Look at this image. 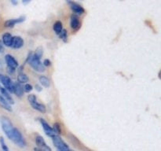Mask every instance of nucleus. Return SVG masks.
I'll list each match as a JSON object with an SVG mask.
<instances>
[{
  "label": "nucleus",
  "instance_id": "17",
  "mask_svg": "<svg viewBox=\"0 0 161 151\" xmlns=\"http://www.w3.org/2000/svg\"><path fill=\"white\" fill-rule=\"evenodd\" d=\"M0 106H1L2 108L4 109L7 110V111H9V112L12 111V109H11L10 105L8 103L7 101H6V99L3 97V95H2L1 94H0Z\"/></svg>",
  "mask_w": 161,
  "mask_h": 151
},
{
  "label": "nucleus",
  "instance_id": "26",
  "mask_svg": "<svg viewBox=\"0 0 161 151\" xmlns=\"http://www.w3.org/2000/svg\"><path fill=\"white\" fill-rule=\"evenodd\" d=\"M28 100L29 102V103H31V102H33L37 100V98H36V96L35 94H29L28 96Z\"/></svg>",
  "mask_w": 161,
  "mask_h": 151
},
{
  "label": "nucleus",
  "instance_id": "29",
  "mask_svg": "<svg viewBox=\"0 0 161 151\" xmlns=\"http://www.w3.org/2000/svg\"><path fill=\"white\" fill-rule=\"evenodd\" d=\"M35 88H36V91H42V87H41L39 86V85H38V84H36V86H35Z\"/></svg>",
  "mask_w": 161,
  "mask_h": 151
},
{
  "label": "nucleus",
  "instance_id": "14",
  "mask_svg": "<svg viewBox=\"0 0 161 151\" xmlns=\"http://www.w3.org/2000/svg\"><path fill=\"white\" fill-rule=\"evenodd\" d=\"M0 94H1L2 95H3V97L7 101V102L9 104V105H10V104L14 103V99H13V98L10 96L9 93L8 92V91H6L3 86H1V84H0Z\"/></svg>",
  "mask_w": 161,
  "mask_h": 151
},
{
  "label": "nucleus",
  "instance_id": "15",
  "mask_svg": "<svg viewBox=\"0 0 161 151\" xmlns=\"http://www.w3.org/2000/svg\"><path fill=\"white\" fill-rule=\"evenodd\" d=\"M31 105L34 109L38 110L40 113H46V106L42 103H39V102H37V100L35 101V102H31Z\"/></svg>",
  "mask_w": 161,
  "mask_h": 151
},
{
  "label": "nucleus",
  "instance_id": "20",
  "mask_svg": "<svg viewBox=\"0 0 161 151\" xmlns=\"http://www.w3.org/2000/svg\"><path fill=\"white\" fill-rule=\"evenodd\" d=\"M17 80L19 83H27V82H28V77L26 74L20 72L17 76Z\"/></svg>",
  "mask_w": 161,
  "mask_h": 151
},
{
  "label": "nucleus",
  "instance_id": "2",
  "mask_svg": "<svg viewBox=\"0 0 161 151\" xmlns=\"http://www.w3.org/2000/svg\"><path fill=\"white\" fill-rule=\"evenodd\" d=\"M9 139H10L14 144L17 145L19 147H25L26 146V141H25V138L22 135V134L20 133V131L17 128L14 127L13 132L10 134V135L9 136Z\"/></svg>",
  "mask_w": 161,
  "mask_h": 151
},
{
  "label": "nucleus",
  "instance_id": "21",
  "mask_svg": "<svg viewBox=\"0 0 161 151\" xmlns=\"http://www.w3.org/2000/svg\"><path fill=\"white\" fill-rule=\"evenodd\" d=\"M0 146H1L2 149H3V151H9V148L6 146V142H5L4 138H3V137H0Z\"/></svg>",
  "mask_w": 161,
  "mask_h": 151
},
{
  "label": "nucleus",
  "instance_id": "27",
  "mask_svg": "<svg viewBox=\"0 0 161 151\" xmlns=\"http://www.w3.org/2000/svg\"><path fill=\"white\" fill-rule=\"evenodd\" d=\"M42 64H43L44 67H45V66L48 67V66H50V64H51V61H50L49 59H45L43 61V62H42Z\"/></svg>",
  "mask_w": 161,
  "mask_h": 151
},
{
  "label": "nucleus",
  "instance_id": "5",
  "mask_svg": "<svg viewBox=\"0 0 161 151\" xmlns=\"http://www.w3.org/2000/svg\"><path fill=\"white\" fill-rule=\"evenodd\" d=\"M53 143L55 147L57 148V151H69V147L67 144L64 142V140L59 136V135H55L52 138Z\"/></svg>",
  "mask_w": 161,
  "mask_h": 151
},
{
  "label": "nucleus",
  "instance_id": "30",
  "mask_svg": "<svg viewBox=\"0 0 161 151\" xmlns=\"http://www.w3.org/2000/svg\"><path fill=\"white\" fill-rule=\"evenodd\" d=\"M34 150H35V151H41L40 149H38V148H35V149H34Z\"/></svg>",
  "mask_w": 161,
  "mask_h": 151
},
{
  "label": "nucleus",
  "instance_id": "23",
  "mask_svg": "<svg viewBox=\"0 0 161 151\" xmlns=\"http://www.w3.org/2000/svg\"><path fill=\"white\" fill-rule=\"evenodd\" d=\"M59 36H60V38H61V39L64 41V42H66V41H67V38H68L67 31H66L65 29H63L62 31H61V32L59 34Z\"/></svg>",
  "mask_w": 161,
  "mask_h": 151
},
{
  "label": "nucleus",
  "instance_id": "18",
  "mask_svg": "<svg viewBox=\"0 0 161 151\" xmlns=\"http://www.w3.org/2000/svg\"><path fill=\"white\" fill-rule=\"evenodd\" d=\"M39 82H40L41 84L42 85L45 87H49L50 86V79L47 78L45 76H40L39 78Z\"/></svg>",
  "mask_w": 161,
  "mask_h": 151
},
{
  "label": "nucleus",
  "instance_id": "3",
  "mask_svg": "<svg viewBox=\"0 0 161 151\" xmlns=\"http://www.w3.org/2000/svg\"><path fill=\"white\" fill-rule=\"evenodd\" d=\"M0 123H1L2 129L4 131L5 135L7 136V138H9V136L10 135V134L13 132L14 127L13 125L12 122L10 121V120L6 116H1L0 117Z\"/></svg>",
  "mask_w": 161,
  "mask_h": 151
},
{
  "label": "nucleus",
  "instance_id": "25",
  "mask_svg": "<svg viewBox=\"0 0 161 151\" xmlns=\"http://www.w3.org/2000/svg\"><path fill=\"white\" fill-rule=\"evenodd\" d=\"M34 53L36 55H37V56L39 57V58H41V57L42 56V53H43V51H42V47H38V48L36 49V52H35Z\"/></svg>",
  "mask_w": 161,
  "mask_h": 151
},
{
  "label": "nucleus",
  "instance_id": "10",
  "mask_svg": "<svg viewBox=\"0 0 161 151\" xmlns=\"http://www.w3.org/2000/svg\"><path fill=\"white\" fill-rule=\"evenodd\" d=\"M24 39L20 36H13L12 45L11 47L14 49H20L24 46Z\"/></svg>",
  "mask_w": 161,
  "mask_h": 151
},
{
  "label": "nucleus",
  "instance_id": "1",
  "mask_svg": "<svg viewBox=\"0 0 161 151\" xmlns=\"http://www.w3.org/2000/svg\"><path fill=\"white\" fill-rule=\"evenodd\" d=\"M27 61H28L29 64L35 71H37L39 72H43L45 71V67L41 62L40 58H39L35 53H30V54H28V58H27Z\"/></svg>",
  "mask_w": 161,
  "mask_h": 151
},
{
  "label": "nucleus",
  "instance_id": "7",
  "mask_svg": "<svg viewBox=\"0 0 161 151\" xmlns=\"http://www.w3.org/2000/svg\"><path fill=\"white\" fill-rule=\"evenodd\" d=\"M39 121H40L41 124H42V128H43L44 131H45L46 135H47V136L53 138V137H54L55 135H58L56 133H55L54 131L53 130V128L49 125L48 123H47L45 120L40 119L39 120Z\"/></svg>",
  "mask_w": 161,
  "mask_h": 151
},
{
  "label": "nucleus",
  "instance_id": "4",
  "mask_svg": "<svg viewBox=\"0 0 161 151\" xmlns=\"http://www.w3.org/2000/svg\"><path fill=\"white\" fill-rule=\"evenodd\" d=\"M0 83L3 84V87L8 91V92L14 93V83L12 81L8 76L0 74Z\"/></svg>",
  "mask_w": 161,
  "mask_h": 151
},
{
  "label": "nucleus",
  "instance_id": "16",
  "mask_svg": "<svg viewBox=\"0 0 161 151\" xmlns=\"http://www.w3.org/2000/svg\"><path fill=\"white\" fill-rule=\"evenodd\" d=\"M14 93L18 97L23 95L24 94V89L21 84L19 83H14Z\"/></svg>",
  "mask_w": 161,
  "mask_h": 151
},
{
  "label": "nucleus",
  "instance_id": "12",
  "mask_svg": "<svg viewBox=\"0 0 161 151\" xmlns=\"http://www.w3.org/2000/svg\"><path fill=\"white\" fill-rule=\"evenodd\" d=\"M2 40H3V44L6 47H11L12 45V40H13V36L10 33L6 32L2 36Z\"/></svg>",
  "mask_w": 161,
  "mask_h": 151
},
{
  "label": "nucleus",
  "instance_id": "13",
  "mask_svg": "<svg viewBox=\"0 0 161 151\" xmlns=\"http://www.w3.org/2000/svg\"><path fill=\"white\" fill-rule=\"evenodd\" d=\"M25 20V17H20L18 18H14V19H9V20H6L5 22V27L6 28H13L16 24L20 23V22L24 21Z\"/></svg>",
  "mask_w": 161,
  "mask_h": 151
},
{
  "label": "nucleus",
  "instance_id": "9",
  "mask_svg": "<svg viewBox=\"0 0 161 151\" xmlns=\"http://www.w3.org/2000/svg\"><path fill=\"white\" fill-rule=\"evenodd\" d=\"M68 3H69V6H70L71 9H72L75 14H79V15H81V14H83V13L85 12V9H83V6H82L81 5L78 4L77 3H75V2L69 1L68 2Z\"/></svg>",
  "mask_w": 161,
  "mask_h": 151
},
{
  "label": "nucleus",
  "instance_id": "24",
  "mask_svg": "<svg viewBox=\"0 0 161 151\" xmlns=\"http://www.w3.org/2000/svg\"><path fill=\"white\" fill-rule=\"evenodd\" d=\"M23 89H24V91H25V92L27 93H29L32 91L33 87L31 86V84H29V83H25V86L23 87Z\"/></svg>",
  "mask_w": 161,
  "mask_h": 151
},
{
  "label": "nucleus",
  "instance_id": "8",
  "mask_svg": "<svg viewBox=\"0 0 161 151\" xmlns=\"http://www.w3.org/2000/svg\"><path fill=\"white\" fill-rule=\"evenodd\" d=\"M5 61H6V64H7V68H10V69H16L18 67V62H17V60L14 58V57H13L10 54H6L5 56Z\"/></svg>",
  "mask_w": 161,
  "mask_h": 151
},
{
  "label": "nucleus",
  "instance_id": "11",
  "mask_svg": "<svg viewBox=\"0 0 161 151\" xmlns=\"http://www.w3.org/2000/svg\"><path fill=\"white\" fill-rule=\"evenodd\" d=\"M70 26L71 28L74 31H77L80 28V21L79 20V17L75 14H72L71 16L70 20Z\"/></svg>",
  "mask_w": 161,
  "mask_h": 151
},
{
  "label": "nucleus",
  "instance_id": "32",
  "mask_svg": "<svg viewBox=\"0 0 161 151\" xmlns=\"http://www.w3.org/2000/svg\"><path fill=\"white\" fill-rule=\"evenodd\" d=\"M69 151H74V150H72V149H69Z\"/></svg>",
  "mask_w": 161,
  "mask_h": 151
},
{
  "label": "nucleus",
  "instance_id": "22",
  "mask_svg": "<svg viewBox=\"0 0 161 151\" xmlns=\"http://www.w3.org/2000/svg\"><path fill=\"white\" fill-rule=\"evenodd\" d=\"M53 128V130L54 131L55 133L57 134V135H58V134H61V125H60L58 123H55L54 124H53V127H52Z\"/></svg>",
  "mask_w": 161,
  "mask_h": 151
},
{
  "label": "nucleus",
  "instance_id": "28",
  "mask_svg": "<svg viewBox=\"0 0 161 151\" xmlns=\"http://www.w3.org/2000/svg\"><path fill=\"white\" fill-rule=\"evenodd\" d=\"M4 52V47H3V42L0 41V53H3Z\"/></svg>",
  "mask_w": 161,
  "mask_h": 151
},
{
  "label": "nucleus",
  "instance_id": "6",
  "mask_svg": "<svg viewBox=\"0 0 161 151\" xmlns=\"http://www.w3.org/2000/svg\"><path fill=\"white\" fill-rule=\"evenodd\" d=\"M36 143L38 146V149H40L41 151H51V149L49 146H47L45 140L40 135H38L36 138Z\"/></svg>",
  "mask_w": 161,
  "mask_h": 151
},
{
  "label": "nucleus",
  "instance_id": "31",
  "mask_svg": "<svg viewBox=\"0 0 161 151\" xmlns=\"http://www.w3.org/2000/svg\"><path fill=\"white\" fill-rule=\"evenodd\" d=\"M12 3H14V4H17V2H14V1H12Z\"/></svg>",
  "mask_w": 161,
  "mask_h": 151
},
{
  "label": "nucleus",
  "instance_id": "19",
  "mask_svg": "<svg viewBox=\"0 0 161 151\" xmlns=\"http://www.w3.org/2000/svg\"><path fill=\"white\" fill-rule=\"evenodd\" d=\"M53 28V31H55V33L58 35H59L60 33L61 32V31L63 30L62 23H61V21H59V20H58V21H56L54 23Z\"/></svg>",
  "mask_w": 161,
  "mask_h": 151
}]
</instances>
